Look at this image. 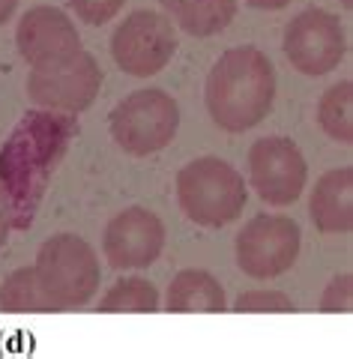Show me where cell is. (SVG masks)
I'll use <instances>...</instances> for the list:
<instances>
[{
  "mask_svg": "<svg viewBox=\"0 0 353 359\" xmlns=\"http://www.w3.org/2000/svg\"><path fill=\"white\" fill-rule=\"evenodd\" d=\"M281 48H284V57L291 60V66L297 72L312 75V78L329 75L345 60V51H347L341 18L321 6L302 9L284 27Z\"/></svg>",
  "mask_w": 353,
  "mask_h": 359,
  "instance_id": "ba28073f",
  "label": "cell"
},
{
  "mask_svg": "<svg viewBox=\"0 0 353 359\" xmlns=\"http://www.w3.org/2000/svg\"><path fill=\"white\" fill-rule=\"evenodd\" d=\"M248 183L267 207L297 204L309 183V165L302 150L281 135L255 141L248 150Z\"/></svg>",
  "mask_w": 353,
  "mask_h": 359,
  "instance_id": "9c48e42d",
  "label": "cell"
},
{
  "mask_svg": "<svg viewBox=\"0 0 353 359\" xmlns=\"http://www.w3.org/2000/svg\"><path fill=\"white\" fill-rule=\"evenodd\" d=\"M102 87V69L96 57L84 48L66 54L60 60L30 66L27 96L33 105L63 111V114H81L96 102Z\"/></svg>",
  "mask_w": 353,
  "mask_h": 359,
  "instance_id": "5b68a950",
  "label": "cell"
},
{
  "mask_svg": "<svg viewBox=\"0 0 353 359\" xmlns=\"http://www.w3.org/2000/svg\"><path fill=\"white\" fill-rule=\"evenodd\" d=\"M177 45V30L168 15L153 13V9H135L114 30L111 57L120 72L132 78H150L171 63Z\"/></svg>",
  "mask_w": 353,
  "mask_h": 359,
  "instance_id": "8992f818",
  "label": "cell"
},
{
  "mask_svg": "<svg viewBox=\"0 0 353 359\" xmlns=\"http://www.w3.org/2000/svg\"><path fill=\"white\" fill-rule=\"evenodd\" d=\"M0 309L4 311H54L51 299L45 297V290L36 278V269L33 266H21L15 273H9L0 285Z\"/></svg>",
  "mask_w": 353,
  "mask_h": 359,
  "instance_id": "2e32d148",
  "label": "cell"
},
{
  "mask_svg": "<svg viewBox=\"0 0 353 359\" xmlns=\"http://www.w3.org/2000/svg\"><path fill=\"white\" fill-rule=\"evenodd\" d=\"M300 245L297 222L279 212H260L237 233V266L248 278H279L297 264Z\"/></svg>",
  "mask_w": 353,
  "mask_h": 359,
  "instance_id": "52a82bcc",
  "label": "cell"
},
{
  "mask_svg": "<svg viewBox=\"0 0 353 359\" xmlns=\"http://www.w3.org/2000/svg\"><path fill=\"white\" fill-rule=\"evenodd\" d=\"M36 278L54 311L81 309L96 297L102 269L93 245L75 233H54L36 252Z\"/></svg>",
  "mask_w": 353,
  "mask_h": 359,
  "instance_id": "3957f363",
  "label": "cell"
},
{
  "mask_svg": "<svg viewBox=\"0 0 353 359\" xmlns=\"http://www.w3.org/2000/svg\"><path fill=\"white\" fill-rule=\"evenodd\" d=\"M123 4H126V0H69V9L75 13V18L84 21V25L102 27L120 13Z\"/></svg>",
  "mask_w": 353,
  "mask_h": 359,
  "instance_id": "ffe728a7",
  "label": "cell"
},
{
  "mask_svg": "<svg viewBox=\"0 0 353 359\" xmlns=\"http://www.w3.org/2000/svg\"><path fill=\"white\" fill-rule=\"evenodd\" d=\"M165 249V224L147 207H126L102 233V255L114 269H144Z\"/></svg>",
  "mask_w": 353,
  "mask_h": 359,
  "instance_id": "30bf717a",
  "label": "cell"
},
{
  "mask_svg": "<svg viewBox=\"0 0 353 359\" xmlns=\"http://www.w3.org/2000/svg\"><path fill=\"white\" fill-rule=\"evenodd\" d=\"M114 144L129 156H153L177 138L180 105L159 87L135 90L108 114Z\"/></svg>",
  "mask_w": 353,
  "mask_h": 359,
  "instance_id": "277c9868",
  "label": "cell"
},
{
  "mask_svg": "<svg viewBox=\"0 0 353 359\" xmlns=\"http://www.w3.org/2000/svg\"><path fill=\"white\" fill-rule=\"evenodd\" d=\"M341 6H345L347 13H350V9H353V0H341Z\"/></svg>",
  "mask_w": 353,
  "mask_h": 359,
  "instance_id": "cb8c5ba5",
  "label": "cell"
},
{
  "mask_svg": "<svg viewBox=\"0 0 353 359\" xmlns=\"http://www.w3.org/2000/svg\"><path fill=\"white\" fill-rule=\"evenodd\" d=\"M171 21L195 39L222 33L237 18V0H159Z\"/></svg>",
  "mask_w": 353,
  "mask_h": 359,
  "instance_id": "5bb4252c",
  "label": "cell"
},
{
  "mask_svg": "<svg viewBox=\"0 0 353 359\" xmlns=\"http://www.w3.org/2000/svg\"><path fill=\"white\" fill-rule=\"evenodd\" d=\"M321 311L326 314H350L353 311V276L341 273L324 287L321 294Z\"/></svg>",
  "mask_w": 353,
  "mask_h": 359,
  "instance_id": "d6986e66",
  "label": "cell"
},
{
  "mask_svg": "<svg viewBox=\"0 0 353 359\" xmlns=\"http://www.w3.org/2000/svg\"><path fill=\"white\" fill-rule=\"evenodd\" d=\"M309 216L321 233H350L353 228V168H333L314 183Z\"/></svg>",
  "mask_w": 353,
  "mask_h": 359,
  "instance_id": "7c38bea8",
  "label": "cell"
},
{
  "mask_svg": "<svg viewBox=\"0 0 353 359\" xmlns=\"http://www.w3.org/2000/svg\"><path fill=\"white\" fill-rule=\"evenodd\" d=\"M15 48L21 60L30 66H42L60 60L81 48V36L75 21L57 6H30L15 27Z\"/></svg>",
  "mask_w": 353,
  "mask_h": 359,
  "instance_id": "8fae6325",
  "label": "cell"
},
{
  "mask_svg": "<svg viewBox=\"0 0 353 359\" xmlns=\"http://www.w3.org/2000/svg\"><path fill=\"white\" fill-rule=\"evenodd\" d=\"M9 231H13V219H9V198L4 192V186H0V249H4L6 240H9Z\"/></svg>",
  "mask_w": 353,
  "mask_h": 359,
  "instance_id": "44dd1931",
  "label": "cell"
},
{
  "mask_svg": "<svg viewBox=\"0 0 353 359\" xmlns=\"http://www.w3.org/2000/svg\"><path fill=\"white\" fill-rule=\"evenodd\" d=\"M246 198L248 186L243 174L219 156L192 159L177 174V204L198 228H225L240 219Z\"/></svg>",
  "mask_w": 353,
  "mask_h": 359,
  "instance_id": "7a4b0ae2",
  "label": "cell"
},
{
  "mask_svg": "<svg viewBox=\"0 0 353 359\" xmlns=\"http://www.w3.org/2000/svg\"><path fill=\"white\" fill-rule=\"evenodd\" d=\"M246 4L255 6V9H267V13H276V9L291 6V0H246Z\"/></svg>",
  "mask_w": 353,
  "mask_h": 359,
  "instance_id": "7402d4cb",
  "label": "cell"
},
{
  "mask_svg": "<svg viewBox=\"0 0 353 359\" xmlns=\"http://www.w3.org/2000/svg\"><path fill=\"white\" fill-rule=\"evenodd\" d=\"M317 123L338 144H353V84L338 81L317 99Z\"/></svg>",
  "mask_w": 353,
  "mask_h": 359,
  "instance_id": "9a60e30c",
  "label": "cell"
},
{
  "mask_svg": "<svg viewBox=\"0 0 353 359\" xmlns=\"http://www.w3.org/2000/svg\"><path fill=\"white\" fill-rule=\"evenodd\" d=\"M293 299L281 290H246L237 297L234 311H293Z\"/></svg>",
  "mask_w": 353,
  "mask_h": 359,
  "instance_id": "ac0fdd59",
  "label": "cell"
},
{
  "mask_svg": "<svg viewBox=\"0 0 353 359\" xmlns=\"http://www.w3.org/2000/svg\"><path fill=\"white\" fill-rule=\"evenodd\" d=\"M15 6H18V0H0V27L15 15Z\"/></svg>",
  "mask_w": 353,
  "mask_h": 359,
  "instance_id": "603a6c76",
  "label": "cell"
},
{
  "mask_svg": "<svg viewBox=\"0 0 353 359\" xmlns=\"http://www.w3.org/2000/svg\"><path fill=\"white\" fill-rule=\"evenodd\" d=\"M276 99V69L272 60L255 45L227 48L204 84V102L210 120L222 132L240 135L264 123Z\"/></svg>",
  "mask_w": 353,
  "mask_h": 359,
  "instance_id": "6da1fadb",
  "label": "cell"
},
{
  "mask_svg": "<svg viewBox=\"0 0 353 359\" xmlns=\"http://www.w3.org/2000/svg\"><path fill=\"white\" fill-rule=\"evenodd\" d=\"M165 309L177 314H192V311L219 314L227 309L225 287L210 269H180L168 285Z\"/></svg>",
  "mask_w": 353,
  "mask_h": 359,
  "instance_id": "4fadbf2b",
  "label": "cell"
},
{
  "mask_svg": "<svg viewBox=\"0 0 353 359\" xmlns=\"http://www.w3.org/2000/svg\"><path fill=\"white\" fill-rule=\"evenodd\" d=\"M159 309V290L147 278H120L105 297L99 299V311L114 314V311H138L150 314Z\"/></svg>",
  "mask_w": 353,
  "mask_h": 359,
  "instance_id": "e0dca14e",
  "label": "cell"
}]
</instances>
